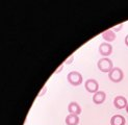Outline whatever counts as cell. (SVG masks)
Masks as SVG:
<instances>
[{
    "instance_id": "obj_15",
    "label": "cell",
    "mask_w": 128,
    "mask_h": 125,
    "mask_svg": "<svg viewBox=\"0 0 128 125\" xmlns=\"http://www.w3.org/2000/svg\"><path fill=\"white\" fill-rule=\"evenodd\" d=\"M62 68H64V64H62L58 68H57L56 69V70H55V72H54V74H57V73H60V72H62Z\"/></svg>"
},
{
    "instance_id": "obj_5",
    "label": "cell",
    "mask_w": 128,
    "mask_h": 125,
    "mask_svg": "<svg viewBox=\"0 0 128 125\" xmlns=\"http://www.w3.org/2000/svg\"><path fill=\"white\" fill-rule=\"evenodd\" d=\"M112 52V46L110 45V43L107 42H103L100 44L99 46V53L101 55H103L104 58H107V56H110Z\"/></svg>"
},
{
    "instance_id": "obj_9",
    "label": "cell",
    "mask_w": 128,
    "mask_h": 125,
    "mask_svg": "<svg viewBox=\"0 0 128 125\" xmlns=\"http://www.w3.org/2000/svg\"><path fill=\"white\" fill-rule=\"evenodd\" d=\"M101 36L103 38L105 42L110 43V42L116 40V32H114V30H112V29H106L101 34Z\"/></svg>"
},
{
    "instance_id": "obj_1",
    "label": "cell",
    "mask_w": 128,
    "mask_h": 125,
    "mask_svg": "<svg viewBox=\"0 0 128 125\" xmlns=\"http://www.w3.org/2000/svg\"><path fill=\"white\" fill-rule=\"evenodd\" d=\"M97 67L101 72L104 73H110L112 69H114V62L110 58H102L98 60L97 62Z\"/></svg>"
},
{
    "instance_id": "obj_3",
    "label": "cell",
    "mask_w": 128,
    "mask_h": 125,
    "mask_svg": "<svg viewBox=\"0 0 128 125\" xmlns=\"http://www.w3.org/2000/svg\"><path fill=\"white\" fill-rule=\"evenodd\" d=\"M108 77L112 81V82H121L124 78V73L122 71V69H120L118 67H114L112 70L108 73Z\"/></svg>"
},
{
    "instance_id": "obj_7",
    "label": "cell",
    "mask_w": 128,
    "mask_h": 125,
    "mask_svg": "<svg viewBox=\"0 0 128 125\" xmlns=\"http://www.w3.org/2000/svg\"><path fill=\"white\" fill-rule=\"evenodd\" d=\"M68 112L72 115H80L81 114V108L76 101H71L68 105Z\"/></svg>"
},
{
    "instance_id": "obj_13",
    "label": "cell",
    "mask_w": 128,
    "mask_h": 125,
    "mask_svg": "<svg viewBox=\"0 0 128 125\" xmlns=\"http://www.w3.org/2000/svg\"><path fill=\"white\" fill-rule=\"evenodd\" d=\"M74 60V55L72 54V55H70L69 58L65 60V64H67V65H70V64H72V62Z\"/></svg>"
},
{
    "instance_id": "obj_10",
    "label": "cell",
    "mask_w": 128,
    "mask_h": 125,
    "mask_svg": "<svg viewBox=\"0 0 128 125\" xmlns=\"http://www.w3.org/2000/svg\"><path fill=\"white\" fill-rule=\"evenodd\" d=\"M126 120L122 115H114L110 118V125H125Z\"/></svg>"
},
{
    "instance_id": "obj_17",
    "label": "cell",
    "mask_w": 128,
    "mask_h": 125,
    "mask_svg": "<svg viewBox=\"0 0 128 125\" xmlns=\"http://www.w3.org/2000/svg\"><path fill=\"white\" fill-rule=\"evenodd\" d=\"M125 110H126V112H128V104H127V106H126V108H125Z\"/></svg>"
},
{
    "instance_id": "obj_2",
    "label": "cell",
    "mask_w": 128,
    "mask_h": 125,
    "mask_svg": "<svg viewBox=\"0 0 128 125\" xmlns=\"http://www.w3.org/2000/svg\"><path fill=\"white\" fill-rule=\"evenodd\" d=\"M67 79L69 81L70 84H72L74 86H77L79 84H82V75L81 73L77 72V71H71L68 75H67Z\"/></svg>"
},
{
    "instance_id": "obj_11",
    "label": "cell",
    "mask_w": 128,
    "mask_h": 125,
    "mask_svg": "<svg viewBox=\"0 0 128 125\" xmlns=\"http://www.w3.org/2000/svg\"><path fill=\"white\" fill-rule=\"evenodd\" d=\"M79 123V117L77 115L69 114L66 117V124L67 125H78Z\"/></svg>"
},
{
    "instance_id": "obj_4",
    "label": "cell",
    "mask_w": 128,
    "mask_h": 125,
    "mask_svg": "<svg viewBox=\"0 0 128 125\" xmlns=\"http://www.w3.org/2000/svg\"><path fill=\"white\" fill-rule=\"evenodd\" d=\"M84 88L88 93L95 94V93H97L99 91V84L96 79L88 78V79L86 80V82H84Z\"/></svg>"
},
{
    "instance_id": "obj_16",
    "label": "cell",
    "mask_w": 128,
    "mask_h": 125,
    "mask_svg": "<svg viewBox=\"0 0 128 125\" xmlns=\"http://www.w3.org/2000/svg\"><path fill=\"white\" fill-rule=\"evenodd\" d=\"M125 45L128 47V34L125 36Z\"/></svg>"
},
{
    "instance_id": "obj_6",
    "label": "cell",
    "mask_w": 128,
    "mask_h": 125,
    "mask_svg": "<svg viewBox=\"0 0 128 125\" xmlns=\"http://www.w3.org/2000/svg\"><path fill=\"white\" fill-rule=\"evenodd\" d=\"M128 102H127V99L124 96H116L114 99V105L117 110H123L126 108Z\"/></svg>"
},
{
    "instance_id": "obj_14",
    "label": "cell",
    "mask_w": 128,
    "mask_h": 125,
    "mask_svg": "<svg viewBox=\"0 0 128 125\" xmlns=\"http://www.w3.org/2000/svg\"><path fill=\"white\" fill-rule=\"evenodd\" d=\"M46 91H47V86H43V90H41V92L39 93V97H42L45 93H46Z\"/></svg>"
},
{
    "instance_id": "obj_12",
    "label": "cell",
    "mask_w": 128,
    "mask_h": 125,
    "mask_svg": "<svg viewBox=\"0 0 128 125\" xmlns=\"http://www.w3.org/2000/svg\"><path fill=\"white\" fill-rule=\"evenodd\" d=\"M122 27H123V23H121V24H119V25H117V26H114V27H112V30H114V32H118V31H120L121 29H122Z\"/></svg>"
},
{
    "instance_id": "obj_8",
    "label": "cell",
    "mask_w": 128,
    "mask_h": 125,
    "mask_svg": "<svg viewBox=\"0 0 128 125\" xmlns=\"http://www.w3.org/2000/svg\"><path fill=\"white\" fill-rule=\"evenodd\" d=\"M106 99V94L103 91H98L93 95V102L95 104H102Z\"/></svg>"
}]
</instances>
